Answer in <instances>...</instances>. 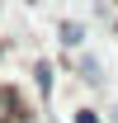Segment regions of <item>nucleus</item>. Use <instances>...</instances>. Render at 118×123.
<instances>
[{"label": "nucleus", "instance_id": "obj_1", "mask_svg": "<svg viewBox=\"0 0 118 123\" xmlns=\"http://www.w3.org/2000/svg\"><path fill=\"white\" fill-rule=\"evenodd\" d=\"M24 109H19V99H14V90L10 85H0V123H14Z\"/></svg>", "mask_w": 118, "mask_h": 123}, {"label": "nucleus", "instance_id": "obj_2", "mask_svg": "<svg viewBox=\"0 0 118 123\" xmlns=\"http://www.w3.org/2000/svg\"><path fill=\"white\" fill-rule=\"evenodd\" d=\"M76 123H99V114H94V109H80V114H76Z\"/></svg>", "mask_w": 118, "mask_h": 123}]
</instances>
